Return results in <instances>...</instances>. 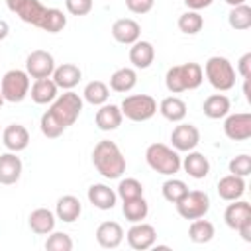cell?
Instances as JSON below:
<instances>
[{
	"label": "cell",
	"instance_id": "6da1fadb",
	"mask_svg": "<svg viewBox=\"0 0 251 251\" xmlns=\"http://www.w3.org/2000/svg\"><path fill=\"white\" fill-rule=\"evenodd\" d=\"M80 112H82V98L76 92L67 90L59 94L51 102L49 110L41 116L39 129L47 139H57L69 126H73L78 120Z\"/></svg>",
	"mask_w": 251,
	"mask_h": 251
},
{
	"label": "cell",
	"instance_id": "7a4b0ae2",
	"mask_svg": "<svg viewBox=\"0 0 251 251\" xmlns=\"http://www.w3.org/2000/svg\"><path fill=\"white\" fill-rule=\"evenodd\" d=\"M92 165L104 178H120L126 173V157L110 139H102L94 145Z\"/></svg>",
	"mask_w": 251,
	"mask_h": 251
},
{
	"label": "cell",
	"instance_id": "3957f363",
	"mask_svg": "<svg viewBox=\"0 0 251 251\" xmlns=\"http://www.w3.org/2000/svg\"><path fill=\"white\" fill-rule=\"evenodd\" d=\"M202 80H204V71L198 63L175 65L165 75V86L173 94H178L184 90H194L202 84Z\"/></svg>",
	"mask_w": 251,
	"mask_h": 251
},
{
	"label": "cell",
	"instance_id": "277c9868",
	"mask_svg": "<svg viewBox=\"0 0 251 251\" xmlns=\"http://www.w3.org/2000/svg\"><path fill=\"white\" fill-rule=\"evenodd\" d=\"M145 161L155 173L165 175V176L176 175L180 171V163H182L178 151L165 143H151L145 149Z\"/></svg>",
	"mask_w": 251,
	"mask_h": 251
},
{
	"label": "cell",
	"instance_id": "5b68a950",
	"mask_svg": "<svg viewBox=\"0 0 251 251\" xmlns=\"http://www.w3.org/2000/svg\"><path fill=\"white\" fill-rule=\"evenodd\" d=\"M204 75L218 92H227L235 86V69L226 57H210L204 65Z\"/></svg>",
	"mask_w": 251,
	"mask_h": 251
},
{
	"label": "cell",
	"instance_id": "8992f818",
	"mask_svg": "<svg viewBox=\"0 0 251 251\" xmlns=\"http://www.w3.org/2000/svg\"><path fill=\"white\" fill-rule=\"evenodd\" d=\"M120 110L131 122H147L157 114V100L149 94H131L122 100Z\"/></svg>",
	"mask_w": 251,
	"mask_h": 251
},
{
	"label": "cell",
	"instance_id": "52a82bcc",
	"mask_svg": "<svg viewBox=\"0 0 251 251\" xmlns=\"http://www.w3.org/2000/svg\"><path fill=\"white\" fill-rule=\"evenodd\" d=\"M29 75L22 69H10L4 76H2V84H0V92L4 96L6 102H22L27 94H29Z\"/></svg>",
	"mask_w": 251,
	"mask_h": 251
},
{
	"label": "cell",
	"instance_id": "ba28073f",
	"mask_svg": "<svg viewBox=\"0 0 251 251\" xmlns=\"http://www.w3.org/2000/svg\"><path fill=\"white\" fill-rule=\"evenodd\" d=\"M175 206L178 216H182L184 220L204 218L210 210V196L204 190H188Z\"/></svg>",
	"mask_w": 251,
	"mask_h": 251
},
{
	"label": "cell",
	"instance_id": "9c48e42d",
	"mask_svg": "<svg viewBox=\"0 0 251 251\" xmlns=\"http://www.w3.org/2000/svg\"><path fill=\"white\" fill-rule=\"evenodd\" d=\"M6 6L10 12L18 14L22 22L35 25V27H41L43 16L47 12V8L39 0H6Z\"/></svg>",
	"mask_w": 251,
	"mask_h": 251
},
{
	"label": "cell",
	"instance_id": "30bf717a",
	"mask_svg": "<svg viewBox=\"0 0 251 251\" xmlns=\"http://www.w3.org/2000/svg\"><path fill=\"white\" fill-rule=\"evenodd\" d=\"M55 71V59L43 49H35L25 59V73L31 78H49Z\"/></svg>",
	"mask_w": 251,
	"mask_h": 251
},
{
	"label": "cell",
	"instance_id": "8fae6325",
	"mask_svg": "<svg viewBox=\"0 0 251 251\" xmlns=\"http://www.w3.org/2000/svg\"><path fill=\"white\" fill-rule=\"evenodd\" d=\"M224 133L231 141H245L251 137V114L237 112L227 114L224 122Z\"/></svg>",
	"mask_w": 251,
	"mask_h": 251
},
{
	"label": "cell",
	"instance_id": "7c38bea8",
	"mask_svg": "<svg viewBox=\"0 0 251 251\" xmlns=\"http://www.w3.org/2000/svg\"><path fill=\"white\" fill-rule=\"evenodd\" d=\"M127 243L131 249L135 251H145V249H151L157 241V229L151 226V224H145V222H135L129 229H127Z\"/></svg>",
	"mask_w": 251,
	"mask_h": 251
},
{
	"label": "cell",
	"instance_id": "4fadbf2b",
	"mask_svg": "<svg viewBox=\"0 0 251 251\" xmlns=\"http://www.w3.org/2000/svg\"><path fill=\"white\" fill-rule=\"evenodd\" d=\"M171 143L176 151L188 153V151L196 149V145L200 143V131L192 124H178L171 131Z\"/></svg>",
	"mask_w": 251,
	"mask_h": 251
},
{
	"label": "cell",
	"instance_id": "5bb4252c",
	"mask_svg": "<svg viewBox=\"0 0 251 251\" xmlns=\"http://www.w3.org/2000/svg\"><path fill=\"white\" fill-rule=\"evenodd\" d=\"M139 35H141V25L131 18H120L112 24V37L118 43L131 45L139 39Z\"/></svg>",
	"mask_w": 251,
	"mask_h": 251
},
{
	"label": "cell",
	"instance_id": "9a60e30c",
	"mask_svg": "<svg viewBox=\"0 0 251 251\" xmlns=\"http://www.w3.org/2000/svg\"><path fill=\"white\" fill-rule=\"evenodd\" d=\"M88 196V202L98 208V210H112L116 206V200H118V194L114 188H110L108 184H102V182H96L88 188L86 192Z\"/></svg>",
	"mask_w": 251,
	"mask_h": 251
},
{
	"label": "cell",
	"instance_id": "2e32d148",
	"mask_svg": "<svg viewBox=\"0 0 251 251\" xmlns=\"http://www.w3.org/2000/svg\"><path fill=\"white\" fill-rule=\"evenodd\" d=\"M96 241L104 249H116L124 241V229L118 222H102L96 227Z\"/></svg>",
	"mask_w": 251,
	"mask_h": 251
},
{
	"label": "cell",
	"instance_id": "e0dca14e",
	"mask_svg": "<svg viewBox=\"0 0 251 251\" xmlns=\"http://www.w3.org/2000/svg\"><path fill=\"white\" fill-rule=\"evenodd\" d=\"M122 120H124V114H122L120 106H116V104H102L100 110L94 116L96 127L102 129V131H114V129H118L122 126Z\"/></svg>",
	"mask_w": 251,
	"mask_h": 251
},
{
	"label": "cell",
	"instance_id": "ac0fdd59",
	"mask_svg": "<svg viewBox=\"0 0 251 251\" xmlns=\"http://www.w3.org/2000/svg\"><path fill=\"white\" fill-rule=\"evenodd\" d=\"M51 78H53V82H55L59 88H63V90H73V88L80 82L82 71H80L76 65H73V63H63L61 67H55Z\"/></svg>",
	"mask_w": 251,
	"mask_h": 251
},
{
	"label": "cell",
	"instance_id": "d6986e66",
	"mask_svg": "<svg viewBox=\"0 0 251 251\" xmlns=\"http://www.w3.org/2000/svg\"><path fill=\"white\" fill-rule=\"evenodd\" d=\"M233 204H229L227 208H226V212H224V220H226V224H227V227H231V229H239L245 222H249L251 220V204L249 202H245V200H231Z\"/></svg>",
	"mask_w": 251,
	"mask_h": 251
},
{
	"label": "cell",
	"instance_id": "ffe728a7",
	"mask_svg": "<svg viewBox=\"0 0 251 251\" xmlns=\"http://www.w3.org/2000/svg\"><path fill=\"white\" fill-rule=\"evenodd\" d=\"M129 61L135 69H149L155 61V47L151 41L137 39L129 47Z\"/></svg>",
	"mask_w": 251,
	"mask_h": 251
},
{
	"label": "cell",
	"instance_id": "44dd1931",
	"mask_svg": "<svg viewBox=\"0 0 251 251\" xmlns=\"http://www.w3.org/2000/svg\"><path fill=\"white\" fill-rule=\"evenodd\" d=\"M2 141H4L6 149L12 151V153L24 151V149L29 145V131H27L22 124H10V126L4 129Z\"/></svg>",
	"mask_w": 251,
	"mask_h": 251
},
{
	"label": "cell",
	"instance_id": "7402d4cb",
	"mask_svg": "<svg viewBox=\"0 0 251 251\" xmlns=\"http://www.w3.org/2000/svg\"><path fill=\"white\" fill-rule=\"evenodd\" d=\"M180 167L186 171V175L188 176H192V178H206L208 176V173H210V161H208V157L204 155V153H198V151H188V155L182 159V163H180Z\"/></svg>",
	"mask_w": 251,
	"mask_h": 251
},
{
	"label": "cell",
	"instance_id": "603a6c76",
	"mask_svg": "<svg viewBox=\"0 0 251 251\" xmlns=\"http://www.w3.org/2000/svg\"><path fill=\"white\" fill-rule=\"evenodd\" d=\"M82 214V204L76 196L73 194H65L57 200V206H55V216L61 220V222H67V224H73L80 218Z\"/></svg>",
	"mask_w": 251,
	"mask_h": 251
},
{
	"label": "cell",
	"instance_id": "cb8c5ba5",
	"mask_svg": "<svg viewBox=\"0 0 251 251\" xmlns=\"http://www.w3.org/2000/svg\"><path fill=\"white\" fill-rule=\"evenodd\" d=\"M22 176V159L16 153L0 155V184H16Z\"/></svg>",
	"mask_w": 251,
	"mask_h": 251
},
{
	"label": "cell",
	"instance_id": "d4e9b609",
	"mask_svg": "<svg viewBox=\"0 0 251 251\" xmlns=\"http://www.w3.org/2000/svg\"><path fill=\"white\" fill-rule=\"evenodd\" d=\"M59 86L53 82V78H35V82L29 86V96L35 104H51L59 94Z\"/></svg>",
	"mask_w": 251,
	"mask_h": 251
},
{
	"label": "cell",
	"instance_id": "484cf974",
	"mask_svg": "<svg viewBox=\"0 0 251 251\" xmlns=\"http://www.w3.org/2000/svg\"><path fill=\"white\" fill-rule=\"evenodd\" d=\"M245 192V178L237 175H226L218 180V194L222 200H237Z\"/></svg>",
	"mask_w": 251,
	"mask_h": 251
},
{
	"label": "cell",
	"instance_id": "4316f807",
	"mask_svg": "<svg viewBox=\"0 0 251 251\" xmlns=\"http://www.w3.org/2000/svg\"><path fill=\"white\" fill-rule=\"evenodd\" d=\"M55 214L47 208H37L29 214V227L37 235H49L55 229Z\"/></svg>",
	"mask_w": 251,
	"mask_h": 251
},
{
	"label": "cell",
	"instance_id": "83f0119b",
	"mask_svg": "<svg viewBox=\"0 0 251 251\" xmlns=\"http://www.w3.org/2000/svg\"><path fill=\"white\" fill-rule=\"evenodd\" d=\"M204 116L210 118V120H220V118H226L231 110V102L226 94H210L206 100H204Z\"/></svg>",
	"mask_w": 251,
	"mask_h": 251
},
{
	"label": "cell",
	"instance_id": "f1b7e54d",
	"mask_svg": "<svg viewBox=\"0 0 251 251\" xmlns=\"http://www.w3.org/2000/svg\"><path fill=\"white\" fill-rule=\"evenodd\" d=\"M159 112L169 122H182L186 118V102L178 96H167L159 104Z\"/></svg>",
	"mask_w": 251,
	"mask_h": 251
},
{
	"label": "cell",
	"instance_id": "f546056e",
	"mask_svg": "<svg viewBox=\"0 0 251 251\" xmlns=\"http://www.w3.org/2000/svg\"><path fill=\"white\" fill-rule=\"evenodd\" d=\"M135 84H137V73L135 69L129 67H122L114 71V75L110 76V88L114 92H129Z\"/></svg>",
	"mask_w": 251,
	"mask_h": 251
},
{
	"label": "cell",
	"instance_id": "4dcf8cb0",
	"mask_svg": "<svg viewBox=\"0 0 251 251\" xmlns=\"http://www.w3.org/2000/svg\"><path fill=\"white\" fill-rule=\"evenodd\" d=\"M82 98L92 106H102L110 98V88L102 80H90L82 90Z\"/></svg>",
	"mask_w": 251,
	"mask_h": 251
},
{
	"label": "cell",
	"instance_id": "1f68e13d",
	"mask_svg": "<svg viewBox=\"0 0 251 251\" xmlns=\"http://www.w3.org/2000/svg\"><path fill=\"white\" fill-rule=\"evenodd\" d=\"M214 235H216V227H214L212 222L202 220V218L192 220V224L188 227L190 241H194V243H208V241L214 239Z\"/></svg>",
	"mask_w": 251,
	"mask_h": 251
},
{
	"label": "cell",
	"instance_id": "d6a6232c",
	"mask_svg": "<svg viewBox=\"0 0 251 251\" xmlns=\"http://www.w3.org/2000/svg\"><path fill=\"white\" fill-rule=\"evenodd\" d=\"M122 212H124V216H126L127 222L135 224V222H143L147 218L149 206H147V202H145L143 196H137V198H131V200H124Z\"/></svg>",
	"mask_w": 251,
	"mask_h": 251
},
{
	"label": "cell",
	"instance_id": "836d02e7",
	"mask_svg": "<svg viewBox=\"0 0 251 251\" xmlns=\"http://www.w3.org/2000/svg\"><path fill=\"white\" fill-rule=\"evenodd\" d=\"M65 25H67V16L63 14V10H59V8H47L39 29H43L47 33H59V31H63Z\"/></svg>",
	"mask_w": 251,
	"mask_h": 251
},
{
	"label": "cell",
	"instance_id": "e575fe53",
	"mask_svg": "<svg viewBox=\"0 0 251 251\" xmlns=\"http://www.w3.org/2000/svg\"><path fill=\"white\" fill-rule=\"evenodd\" d=\"M227 22L233 29L237 31H245L251 27V8L247 4H239V6H233L229 16H227Z\"/></svg>",
	"mask_w": 251,
	"mask_h": 251
},
{
	"label": "cell",
	"instance_id": "d590c367",
	"mask_svg": "<svg viewBox=\"0 0 251 251\" xmlns=\"http://www.w3.org/2000/svg\"><path fill=\"white\" fill-rule=\"evenodd\" d=\"M204 27V18L200 16V12L188 10L184 14H180L178 18V29L186 35H196L200 29Z\"/></svg>",
	"mask_w": 251,
	"mask_h": 251
},
{
	"label": "cell",
	"instance_id": "8d00e7d4",
	"mask_svg": "<svg viewBox=\"0 0 251 251\" xmlns=\"http://www.w3.org/2000/svg\"><path fill=\"white\" fill-rule=\"evenodd\" d=\"M161 192H163V198H165L167 202L176 204V202L188 192V186H186V182L180 180V178H169V180L163 182Z\"/></svg>",
	"mask_w": 251,
	"mask_h": 251
},
{
	"label": "cell",
	"instance_id": "74e56055",
	"mask_svg": "<svg viewBox=\"0 0 251 251\" xmlns=\"http://www.w3.org/2000/svg\"><path fill=\"white\" fill-rule=\"evenodd\" d=\"M116 194H118L122 200H131V198L143 196V184H141L137 178H122L120 184H118Z\"/></svg>",
	"mask_w": 251,
	"mask_h": 251
},
{
	"label": "cell",
	"instance_id": "f35d334b",
	"mask_svg": "<svg viewBox=\"0 0 251 251\" xmlns=\"http://www.w3.org/2000/svg\"><path fill=\"white\" fill-rule=\"evenodd\" d=\"M45 249L47 251H71L73 239H71V235H67L63 231H51L49 237L45 239Z\"/></svg>",
	"mask_w": 251,
	"mask_h": 251
},
{
	"label": "cell",
	"instance_id": "ab89813d",
	"mask_svg": "<svg viewBox=\"0 0 251 251\" xmlns=\"http://www.w3.org/2000/svg\"><path fill=\"white\" fill-rule=\"evenodd\" d=\"M229 173L231 175H237V176H247L251 173V157L249 155H237L229 161Z\"/></svg>",
	"mask_w": 251,
	"mask_h": 251
},
{
	"label": "cell",
	"instance_id": "60d3db41",
	"mask_svg": "<svg viewBox=\"0 0 251 251\" xmlns=\"http://www.w3.org/2000/svg\"><path fill=\"white\" fill-rule=\"evenodd\" d=\"M65 6H67V12L73 16H86L90 14L94 0H65Z\"/></svg>",
	"mask_w": 251,
	"mask_h": 251
},
{
	"label": "cell",
	"instance_id": "b9f144b4",
	"mask_svg": "<svg viewBox=\"0 0 251 251\" xmlns=\"http://www.w3.org/2000/svg\"><path fill=\"white\" fill-rule=\"evenodd\" d=\"M126 6L131 14H147L153 10L155 0H126Z\"/></svg>",
	"mask_w": 251,
	"mask_h": 251
},
{
	"label": "cell",
	"instance_id": "7bdbcfd3",
	"mask_svg": "<svg viewBox=\"0 0 251 251\" xmlns=\"http://www.w3.org/2000/svg\"><path fill=\"white\" fill-rule=\"evenodd\" d=\"M237 73L243 78H251V53L241 55V59L237 61Z\"/></svg>",
	"mask_w": 251,
	"mask_h": 251
},
{
	"label": "cell",
	"instance_id": "ee69618b",
	"mask_svg": "<svg viewBox=\"0 0 251 251\" xmlns=\"http://www.w3.org/2000/svg\"><path fill=\"white\" fill-rule=\"evenodd\" d=\"M212 2L214 0H184L186 8L188 10H194V12H200V10L208 8V6H212Z\"/></svg>",
	"mask_w": 251,
	"mask_h": 251
},
{
	"label": "cell",
	"instance_id": "f6af8a7d",
	"mask_svg": "<svg viewBox=\"0 0 251 251\" xmlns=\"http://www.w3.org/2000/svg\"><path fill=\"white\" fill-rule=\"evenodd\" d=\"M237 231H239V235H241V239H243V241L251 243V220H249V222H245Z\"/></svg>",
	"mask_w": 251,
	"mask_h": 251
},
{
	"label": "cell",
	"instance_id": "bcb514c9",
	"mask_svg": "<svg viewBox=\"0 0 251 251\" xmlns=\"http://www.w3.org/2000/svg\"><path fill=\"white\" fill-rule=\"evenodd\" d=\"M8 33H10L8 22H6V20H0V41H4V39L8 37Z\"/></svg>",
	"mask_w": 251,
	"mask_h": 251
},
{
	"label": "cell",
	"instance_id": "7dc6e473",
	"mask_svg": "<svg viewBox=\"0 0 251 251\" xmlns=\"http://www.w3.org/2000/svg\"><path fill=\"white\" fill-rule=\"evenodd\" d=\"M226 2H227V4H229V6L233 8V6H239V4H245L247 0H226Z\"/></svg>",
	"mask_w": 251,
	"mask_h": 251
},
{
	"label": "cell",
	"instance_id": "c3c4849f",
	"mask_svg": "<svg viewBox=\"0 0 251 251\" xmlns=\"http://www.w3.org/2000/svg\"><path fill=\"white\" fill-rule=\"evenodd\" d=\"M6 100H4V96H2V92H0V108H2V104H4Z\"/></svg>",
	"mask_w": 251,
	"mask_h": 251
}]
</instances>
